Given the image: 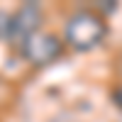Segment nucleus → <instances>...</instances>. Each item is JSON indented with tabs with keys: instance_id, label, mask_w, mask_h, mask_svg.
<instances>
[{
	"instance_id": "f257e3e1",
	"label": "nucleus",
	"mask_w": 122,
	"mask_h": 122,
	"mask_svg": "<svg viewBox=\"0 0 122 122\" xmlns=\"http://www.w3.org/2000/svg\"><path fill=\"white\" fill-rule=\"evenodd\" d=\"M107 37V22L98 10L81 7L76 12H71L66 20L64 39L71 49L76 51H88V49L98 46Z\"/></svg>"
},
{
	"instance_id": "20e7f679",
	"label": "nucleus",
	"mask_w": 122,
	"mask_h": 122,
	"mask_svg": "<svg viewBox=\"0 0 122 122\" xmlns=\"http://www.w3.org/2000/svg\"><path fill=\"white\" fill-rule=\"evenodd\" d=\"M117 10V3H112V0H105V3H98V12L100 15H110V12H115Z\"/></svg>"
},
{
	"instance_id": "39448f33",
	"label": "nucleus",
	"mask_w": 122,
	"mask_h": 122,
	"mask_svg": "<svg viewBox=\"0 0 122 122\" xmlns=\"http://www.w3.org/2000/svg\"><path fill=\"white\" fill-rule=\"evenodd\" d=\"M112 103H115V105L122 110V86H117V88L112 90Z\"/></svg>"
},
{
	"instance_id": "7ed1b4c3",
	"label": "nucleus",
	"mask_w": 122,
	"mask_h": 122,
	"mask_svg": "<svg viewBox=\"0 0 122 122\" xmlns=\"http://www.w3.org/2000/svg\"><path fill=\"white\" fill-rule=\"evenodd\" d=\"M61 49H64V44H61V39L56 34L37 32V34H32L22 46H20V51H22V56L29 61V64L44 66V64H51V61H56L61 56Z\"/></svg>"
},
{
	"instance_id": "f03ea898",
	"label": "nucleus",
	"mask_w": 122,
	"mask_h": 122,
	"mask_svg": "<svg viewBox=\"0 0 122 122\" xmlns=\"http://www.w3.org/2000/svg\"><path fill=\"white\" fill-rule=\"evenodd\" d=\"M44 20V12L37 3H25L20 5L12 15H10V32H7V42L12 46H22L32 34L39 32V25Z\"/></svg>"
}]
</instances>
